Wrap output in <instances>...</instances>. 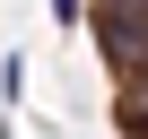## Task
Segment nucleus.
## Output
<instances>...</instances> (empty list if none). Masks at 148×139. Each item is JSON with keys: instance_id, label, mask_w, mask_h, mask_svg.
<instances>
[{"instance_id": "f257e3e1", "label": "nucleus", "mask_w": 148, "mask_h": 139, "mask_svg": "<svg viewBox=\"0 0 148 139\" xmlns=\"http://www.w3.org/2000/svg\"><path fill=\"white\" fill-rule=\"evenodd\" d=\"M26 96V52H0V104Z\"/></svg>"}, {"instance_id": "f03ea898", "label": "nucleus", "mask_w": 148, "mask_h": 139, "mask_svg": "<svg viewBox=\"0 0 148 139\" xmlns=\"http://www.w3.org/2000/svg\"><path fill=\"white\" fill-rule=\"evenodd\" d=\"M52 9V26H87V0H44Z\"/></svg>"}]
</instances>
